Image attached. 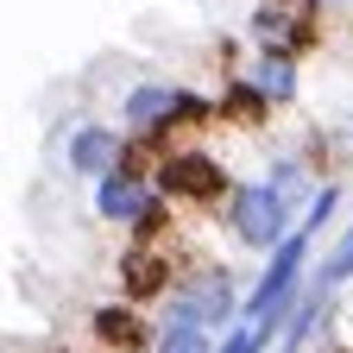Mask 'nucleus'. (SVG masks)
<instances>
[{"label": "nucleus", "mask_w": 353, "mask_h": 353, "mask_svg": "<svg viewBox=\"0 0 353 353\" xmlns=\"http://www.w3.org/2000/svg\"><path fill=\"white\" fill-rule=\"evenodd\" d=\"M114 126L126 132V139H139L152 158H164L170 145H190L202 126H214V95H202V88H190V82L145 76V82L120 88Z\"/></svg>", "instance_id": "f257e3e1"}, {"label": "nucleus", "mask_w": 353, "mask_h": 353, "mask_svg": "<svg viewBox=\"0 0 353 353\" xmlns=\"http://www.w3.org/2000/svg\"><path fill=\"white\" fill-rule=\"evenodd\" d=\"M240 278L228 272L221 259H183L170 296L158 303V322H176V328H208V334H228L240 322Z\"/></svg>", "instance_id": "f03ea898"}, {"label": "nucleus", "mask_w": 353, "mask_h": 353, "mask_svg": "<svg viewBox=\"0 0 353 353\" xmlns=\"http://www.w3.org/2000/svg\"><path fill=\"white\" fill-rule=\"evenodd\" d=\"M309 259H316V234L309 228H296L278 252H265V265H259V278L246 284V303H240V322H265V328H284L290 322V309H296V296H303V284H309Z\"/></svg>", "instance_id": "7ed1b4c3"}, {"label": "nucleus", "mask_w": 353, "mask_h": 353, "mask_svg": "<svg viewBox=\"0 0 353 353\" xmlns=\"http://www.w3.org/2000/svg\"><path fill=\"white\" fill-rule=\"evenodd\" d=\"M303 208H290L265 176H234L228 202H221V228H228L246 252H278L290 234H296Z\"/></svg>", "instance_id": "20e7f679"}, {"label": "nucleus", "mask_w": 353, "mask_h": 353, "mask_svg": "<svg viewBox=\"0 0 353 353\" xmlns=\"http://www.w3.org/2000/svg\"><path fill=\"white\" fill-rule=\"evenodd\" d=\"M152 190L164 202H176V208H214L221 214V202H228V190H234V170L221 164L202 139H190V145H170L152 164Z\"/></svg>", "instance_id": "39448f33"}, {"label": "nucleus", "mask_w": 353, "mask_h": 353, "mask_svg": "<svg viewBox=\"0 0 353 353\" xmlns=\"http://www.w3.org/2000/svg\"><path fill=\"white\" fill-rule=\"evenodd\" d=\"M176 272H183V259H176V246H132L114 259V296H126L132 309H158L176 284Z\"/></svg>", "instance_id": "423d86ee"}, {"label": "nucleus", "mask_w": 353, "mask_h": 353, "mask_svg": "<svg viewBox=\"0 0 353 353\" xmlns=\"http://www.w3.org/2000/svg\"><path fill=\"white\" fill-rule=\"evenodd\" d=\"M246 32H252V51H284V57L303 63V57L322 44V13L309 7V0H290V7L259 0L252 19H246Z\"/></svg>", "instance_id": "0eeeda50"}, {"label": "nucleus", "mask_w": 353, "mask_h": 353, "mask_svg": "<svg viewBox=\"0 0 353 353\" xmlns=\"http://www.w3.org/2000/svg\"><path fill=\"white\" fill-rule=\"evenodd\" d=\"M158 341V316L132 309L126 296H108L88 309V353H152Z\"/></svg>", "instance_id": "6e6552de"}, {"label": "nucleus", "mask_w": 353, "mask_h": 353, "mask_svg": "<svg viewBox=\"0 0 353 353\" xmlns=\"http://www.w3.org/2000/svg\"><path fill=\"white\" fill-rule=\"evenodd\" d=\"M120 152H126V132L114 120H76L63 132V164H70V176H88V183L120 170Z\"/></svg>", "instance_id": "1a4fd4ad"}, {"label": "nucleus", "mask_w": 353, "mask_h": 353, "mask_svg": "<svg viewBox=\"0 0 353 353\" xmlns=\"http://www.w3.org/2000/svg\"><path fill=\"white\" fill-rule=\"evenodd\" d=\"M152 176H126V170H108L95 190H88V208H95V221H108V228H132V221H139L145 208H152Z\"/></svg>", "instance_id": "9d476101"}, {"label": "nucleus", "mask_w": 353, "mask_h": 353, "mask_svg": "<svg viewBox=\"0 0 353 353\" xmlns=\"http://www.w3.org/2000/svg\"><path fill=\"white\" fill-rule=\"evenodd\" d=\"M246 82L272 101V114H284V108L303 101V63L284 57V51H252V57H246Z\"/></svg>", "instance_id": "9b49d317"}, {"label": "nucleus", "mask_w": 353, "mask_h": 353, "mask_svg": "<svg viewBox=\"0 0 353 353\" xmlns=\"http://www.w3.org/2000/svg\"><path fill=\"white\" fill-rule=\"evenodd\" d=\"M272 120V101L246 82V70H228L214 88V126H234V132H259Z\"/></svg>", "instance_id": "f8f14e48"}, {"label": "nucleus", "mask_w": 353, "mask_h": 353, "mask_svg": "<svg viewBox=\"0 0 353 353\" xmlns=\"http://www.w3.org/2000/svg\"><path fill=\"white\" fill-rule=\"evenodd\" d=\"M265 183H272V190H278L290 208H309V196L322 190V176L309 170V158L290 145V152H272V158H265Z\"/></svg>", "instance_id": "ddd939ff"}, {"label": "nucleus", "mask_w": 353, "mask_h": 353, "mask_svg": "<svg viewBox=\"0 0 353 353\" xmlns=\"http://www.w3.org/2000/svg\"><path fill=\"white\" fill-rule=\"evenodd\" d=\"M309 284H316V290H328V296L353 284V228L328 246V259H322V265H309Z\"/></svg>", "instance_id": "4468645a"}, {"label": "nucleus", "mask_w": 353, "mask_h": 353, "mask_svg": "<svg viewBox=\"0 0 353 353\" xmlns=\"http://www.w3.org/2000/svg\"><path fill=\"white\" fill-rule=\"evenodd\" d=\"M214 347H221V334L176 328V322H158V341H152V353H214Z\"/></svg>", "instance_id": "2eb2a0df"}, {"label": "nucleus", "mask_w": 353, "mask_h": 353, "mask_svg": "<svg viewBox=\"0 0 353 353\" xmlns=\"http://www.w3.org/2000/svg\"><path fill=\"white\" fill-rule=\"evenodd\" d=\"M341 202H347V190L334 183V176H328V183L316 190V196H309V208H303V221H296V228H309V234H322L328 228V221L341 214Z\"/></svg>", "instance_id": "dca6fc26"}, {"label": "nucleus", "mask_w": 353, "mask_h": 353, "mask_svg": "<svg viewBox=\"0 0 353 353\" xmlns=\"http://www.w3.org/2000/svg\"><path fill=\"white\" fill-rule=\"evenodd\" d=\"M272 341H278V334L265 328V322H234L228 334H221V347H214V353H265Z\"/></svg>", "instance_id": "f3484780"}, {"label": "nucleus", "mask_w": 353, "mask_h": 353, "mask_svg": "<svg viewBox=\"0 0 353 353\" xmlns=\"http://www.w3.org/2000/svg\"><path fill=\"white\" fill-rule=\"evenodd\" d=\"M316 13H334V7H353V0H309Z\"/></svg>", "instance_id": "a211bd4d"}, {"label": "nucleus", "mask_w": 353, "mask_h": 353, "mask_svg": "<svg viewBox=\"0 0 353 353\" xmlns=\"http://www.w3.org/2000/svg\"><path fill=\"white\" fill-rule=\"evenodd\" d=\"M44 353H88V347H63V341H57V347H44Z\"/></svg>", "instance_id": "6ab92c4d"}, {"label": "nucleus", "mask_w": 353, "mask_h": 353, "mask_svg": "<svg viewBox=\"0 0 353 353\" xmlns=\"http://www.w3.org/2000/svg\"><path fill=\"white\" fill-rule=\"evenodd\" d=\"M272 7H290V0H272Z\"/></svg>", "instance_id": "aec40b11"}, {"label": "nucleus", "mask_w": 353, "mask_h": 353, "mask_svg": "<svg viewBox=\"0 0 353 353\" xmlns=\"http://www.w3.org/2000/svg\"><path fill=\"white\" fill-rule=\"evenodd\" d=\"M347 196H353V190H347Z\"/></svg>", "instance_id": "412c9836"}]
</instances>
